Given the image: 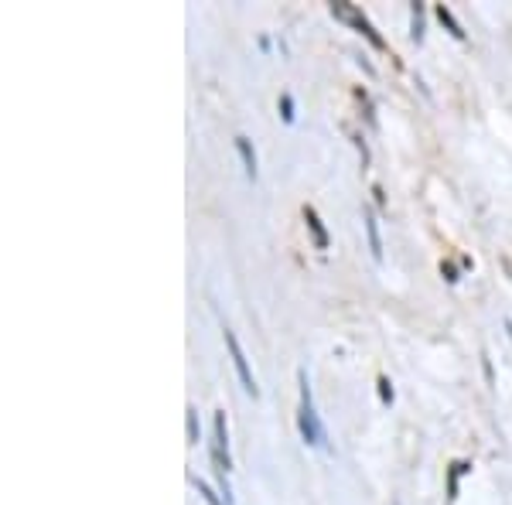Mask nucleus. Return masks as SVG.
Masks as SVG:
<instances>
[{
    "mask_svg": "<svg viewBox=\"0 0 512 505\" xmlns=\"http://www.w3.org/2000/svg\"><path fill=\"white\" fill-rule=\"evenodd\" d=\"M280 110H284V120H294V113H291V96L280 99Z\"/></svg>",
    "mask_w": 512,
    "mask_h": 505,
    "instance_id": "obj_10",
    "label": "nucleus"
},
{
    "mask_svg": "<svg viewBox=\"0 0 512 505\" xmlns=\"http://www.w3.org/2000/svg\"><path fill=\"white\" fill-rule=\"evenodd\" d=\"M332 14H335L338 21H349L352 28L359 31V35H366L369 41H373L376 48H383V38L376 35V31H373V24L366 21V14H362L359 7H352V4H332Z\"/></svg>",
    "mask_w": 512,
    "mask_h": 505,
    "instance_id": "obj_2",
    "label": "nucleus"
},
{
    "mask_svg": "<svg viewBox=\"0 0 512 505\" xmlns=\"http://www.w3.org/2000/svg\"><path fill=\"white\" fill-rule=\"evenodd\" d=\"M379 386H383V400H393V389H390V383H386V379H379Z\"/></svg>",
    "mask_w": 512,
    "mask_h": 505,
    "instance_id": "obj_11",
    "label": "nucleus"
},
{
    "mask_svg": "<svg viewBox=\"0 0 512 505\" xmlns=\"http://www.w3.org/2000/svg\"><path fill=\"white\" fill-rule=\"evenodd\" d=\"M304 222H308V229H311V236H315L318 250H328V233H325V226H321L318 212L315 209H304Z\"/></svg>",
    "mask_w": 512,
    "mask_h": 505,
    "instance_id": "obj_4",
    "label": "nucleus"
},
{
    "mask_svg": "<svg viewBox=\"0 0 512 505\" xmlns=\"http://www.w3.org/2000/svg\"><path fill=\"white\" fill-rule=\"evenodd\" d=\"M226 349H229V355H233V366H236V372H239V383H243L246 393L256 396V383H253L250 362H246V355H243V349H239V342H236L233 331H226Z\"/></svg>",
    "mask_w": 512,
    "mask_h": 505,
    "instance_id": "obj_3",
    "label": "nucleus"
},
{
    "mask_svg": "<svg viewBox=\"0 0 512 505\" xmlns=\"http://www.w3.org/2000/svg\"><path fill=\"white\" fill-rule=\"evenodd\" d=\"M236 147H239V154H243V164H246V175H250V178H256V154H253L250 140H246V137H236Z\"/></svg>",
    "mask_w": 512,
    "mask_h": 505,
    "instance_id": "obj_5",
    "label": "nucleus"
},
{
    "mask_svg": "<svg viewBox=\"0 0 512 505\" xmlns=\"http://www.w3.org/2000/svg\"><path fill=\"white\" fill-rule=\"evenodd\" d=\"M188 437L198 441V427H195V410H188Z\"/></svg>",
    "mask_w": 512,
    "mask_h": 505,
    "instance_id": "obj_9",
    "label": "nucleus"
},
{
    "mask_svg": "<svg viewBox=\"0 0 512 505\" xmlns=\"http://www.w3.org/2000/svg\"><path fill=\"white\" fill-rule=\"evenodd\" d=\"M192 482L198 485V492L205 495V502H209V505H222V502L216 499V495H212V488H209V485H205V482H198V478H192Z\"/></svg>",
    "mask_w": 512,
    "mask_h": 505,
    "instance_id": "obj_8",
    "label": "nucleus"
},
{
    "mask_svg": "<svg viewBox=\"0 0 512 505\" xmlns=\"http://www.w3.org/2000/svg\"><path fill=\"white\" fill-rule=\"evenodd\" d=\"M366 233H369V250H373V256L379 260V256H383V243H379V229H376V219L369 209H366Z\"/></svg>",
    "mask_w": 512,
    "mask_h": 505,
    "instance_id": "obj_6",
    "label": "nucleus"
},
{
    "mask_svg": "<svg viewBox=\"0 0 512 505\" xmlns=\"http://www.w3.org/2000/svg\"><path fill=\"white\" fill-rule=\"evenodd\" d=\"M437 18H441L444 24H448V28H451V35H454V38H465V31H461V28H458V24H454V18H451V11H448V7H444V4H441V7H437Z\"/></svg>",
    "mask_w": 512,
    "mask_h": 505,
    "instance_id": "obj_7",
    "label": "nucleus"
},
{
    "mask_svg": "<svg viewBox=\"0 0 512 505\" xmlns=\"http://www.w3.org/2000/svg\"><path fill=\"white\" fill-rule=\"evenodd\" d=\"M297 424H301V434L308 444H321L325 434L318 427V417H315V407H311V389H308V376L301 372V410H297Z\"/></svg>",
    "mask_w": 512,
    "mask_h": 505,
    "instance_id": "obj_1",
    "label": "nucleus"
}]
</instances>
